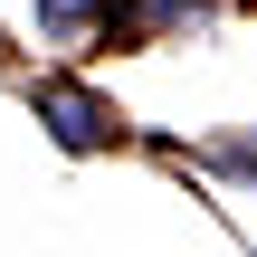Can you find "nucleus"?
<instances>
[{
  "instance_id": "obj_2",
  "label": "nucleus",
  "mask_w": 257,
  "mask_h": 257,
  "mask_svg": "<svg viewBox=\"0 0 257 257\" xmlns=\"http://www.w3.org/2000/svg\"><path fill=\"white\" fill-rule=\"evenodd\" d=\"M38 19H48V29H76V19H86V0H38Z\"/></svg>"
},
{
  "instance_id": "obj_1",
  "label": "nucleus",
  "mask_w": 257,
  "mask_h": 257,
  "mask_svg": "<svg viewBox=\"0 0 257 257\" xmlns=\"http://www.w3.org/2000/svg\"><path fill=\"white\" fill-rule=\"evenodd\" d=\"M38 105L57 114V134H67L76 153H95V143H114V124H105V105H95V95H76V86H38Z\"/></svg>"
},
{
  "instance_id": "obj_3",
  "label": "nucleus",
  "mask_w": 257,
  "mask_h": 257,
  "mask_svg": "<svg viewBox=\"0 0 257 257\" xmlns=\"http://www.w3.org/2000/svg\"><path fill=\"white\" fill-rule=\"evenodd\" d=\"M219 162H229V172H248V181H257V143H229Z\"/></svg>"
}]
</instances>
